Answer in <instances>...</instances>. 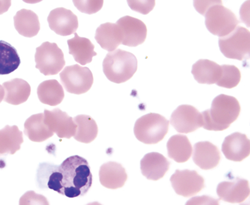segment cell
Wrapping results in <instances>:
<instances>
[{
    "instance_id": "6",
    "label": "cell",
    "mask_w": 250,
    "mask_h": 205,
    "mask_svg": "<svg viewBox=\"0 0 250 205\" xmlns=\"http://www.w3.org/2000/svg\"><path fill=\"white\" fill-rule=\"evenodd\" d=\"M36 68L43 75H54L65 66L64 54L57 44L44 42L36 49Z\"/></svg>"
},
{
    "instance_id": "8",
    "label": "cell",
    "mask_w": 250,
    "mask_h": 205,
    "mask_svg": "<svg viewBox=\"0 0 250 205\" xmlns=\"http://www.w3.org/2000/svg\"><path fill=\"white\" fill-rule=\"evenodd\" d=\"M60 80L67 92L80 95L88 92L93 86L92 72L88 68L76 64L67 66L60 74Z\"/></svg>"
},
{
    "instance_id": "17",
    "label": "cell",
    "mask_w": 250,
    "mask_h": 205,
    "mask_svg": "<svg viewBox=\"0 0 250 205\" xmlns=\"http://www.w3.org/2000/svg\"><path fill=\"white\" fill-rule=\"evenodd\" d=\"M221 159L217 146L209 141L198 142L194 145L193 160L194 162L204 170L215 168Z\"/></svg>"
},
{
    "instance_id": "33",
    "label": "cell",
    "mask_w": 250,
    "mask_h": 205,
    "mask_svg": "<svg viewBox=\"0 0 250 205\" xmlns=\"http://www.w3.org/2000/svg\"><path fill=\"white\" fill-rule=\"evenodd\" d=\"M131 10L143 15H147L153 10L155 0H127Z\"/></svg>"
},
{
    "instance_id": "4",
    "label": "cell",
    "mask_w": 250,
    "mask_h": 205,
    "mask_svg": "<svg viewBox=\"0 0 250 205\" xmlns=\"http://www.w3.org/2000/svg\"><path fill=\"white\" fill-rule=\"evenodd\" d=\"M169 122L159 114L149 113L135 122L134 134L138 141L155 144L162 141L168 133Z\"/></svg>"
},
{
    "instance_id": "20",
    "label": "cell",
    "mask_w": 250,
    "mask_h": 205,
    "mask_svg": "<svg viewBox=\"0 0 250 205\" xmlns=\"http://www.w3.org/2000/svg\"><path fill=\"white\" fill-rule=\"evenodd\" d=\"M95 38L102 48L110 52L122 44L123 33L117 23H106L97 29Z\"/></svg>"
},
{
    "instance_id": "32",
    "label": "cell",
    "mask_w": 250,
    "mask_h": 205,
    "mask_svg": "<svg viewBox=\"0 0 250 205\" xmlns=\"http://www.w3.org/2000/svg\"><path fill=\"white\" fill-rule=\"evenodd\" d=\"M73 2L80 12L92 15L101 10L104 0H73Z\"/></svg>"
},
{
    "instance_id": "5",
    "label": "cell",
    "mask_w": 250,
    "mask_h": 205,
    "mask_svg": "<svg viewBox=\"0 0 250 205\" xmlns=\"http://www.w3.org/2000/svg\"><path fill=\"white\" fill-rule=\"evenodd\" d=\"M218 43L221 52L229 59L243 61L249 58L250 33L243 26H236L229 34L220 37Z\"/></svg>"
},
{
    "instance_id": "16",
    "label": "cell",
    "mask_w": 250,
    "mask_h": 205,
    "mask_svg": "<svg viewBox=\"0 0 250 205\" xmlns=\"http://www.w3.org/2000/svg\"><path fill=\"white\" fill-rule=\"evenodd\" d=\"M170 162L158 153L146 154L140 162L142 175L147 179L158 181L168 171Z\"/></svg>"
},
{
    "instance_id": "21",
    "label": "cell",
    "mask_w": 250,
    "mask_h": 205,
    "mask_svg": "<svg viewBox=\"0 0 250 205\" xmlns=\"http://www.w3.org/2000/svg\"><path fill=\"white\" fill-rule=\"evenodd\" d=\"M222 72V67L207 59L199 60L192 67V74L196 81L202 84H216L220 79Z\"/></svg>"
},
{
    "instance_id": "12",
    "label": "cell",
    "mask_w": 250,
    "mask_h": 205,
    "mask_svg": "<svg viewBox=\"0 0 250 205\" xmlns=\"http://www.w3.org/2000/svg\"><path fill=\"white\" fill-rule=\"evenodd\" d=\"M47 20L51 30L61 36L72 35L78 28L77 15L64 8H55L51 11Z\"/></svg>"
},
{
    "instance_id": "27",
    "label": "cell",
    "mask_w": 250,
    "mask_h": 205,
    "mask_svg": "<svg viewBox=\"0 0 250 205\" xmlns=\"http://www.w3.org/2000/svg\"><path fill=\"white\" fill-rule=\"evenodd\" d=\"M23 141V132L17 126H6L0 130V155H14Z\"/></svg>"
},
{
    "instance_id": "11",
    "label": "cell",
    "mask_w": 250,
    "mask_h": 205,
    "mask_svg": "<svg viewBox=\"0 0 250 205\" xmlns=\"http://www.w3.org/2000/svg\"><path fill=\"white\" fill-rule=\"evenodd\" d=\"M44 122L52 132L57 134L60 138L70 139L77 133V125L68 114L60 109L53 111L44 110Z\"/></svg>"
},
{
    "instance_id": "23",
    "label": "cell",
    "mask_w": 250,
    "mask_h": 205,
    "mask_svg": "<svg viewBox=\"0 0 250 205\" xmlns=\"http://www.w3.org/2000/svg\"><path fill=\"white\" fill-rule=\"evenodd\" d=\"M4 101L17 106L28 99L31 93V87L27 82L21 79H14L4 82Z\"/></svg>"
},
{
    "instance_id": "31",
    "label": "cell",
    "mask_w": 250,
    "mask_h": 205,
    "mask_svg": "<svg viewBox=\"0 0 250 205\" xmlns=\"http://www.w3.org/2000/svg\"><path fill=\"white\" fill-rule=\"evenodd\" d=\"M222 72L220 80L216 82L217 86L227 89H232L237 86L241 80L240 70L234 66L223 65Z\"/></svg>"
},
{
    "instance_id": "1",
    "label": "cell",
    "mask_w": 250,
    "mask_h": 205,
    "mask_svg": "<svg viewBox=\"0 0 250 205\" xmlns=\"http://www.w3.org/2000/svg\"><path fill=\"white\" fill-rule=\"evenodd\" d=\"M62 175L63 195L73 198L83 197L92 185L90 165L84 158L75 155L67 158L60 166Z\"/></svg>"
},
{
    "instance_id": "15",
    "label": "cell",
    "mask_w": 250,
    "mask_h": 205,
    "mask_svg": "<svg viewBox=\"0 0 250 205\" xmlns=\"http://www.w3.org/2000/svg\"><path fill=\"white\" fill-rule=\"evenodd\" d=\"M222 150L227 159L242 161L250 155V141L244 134L234 133L225 138Z\"/></svg>"
},
{
    "instance_id": "28",
    "label": "cell",
    "mask_w": 250,
    "mask_h": 205,
    "mask_svg": "<svg viewBox=\"0 0 250 205\" xmlns=\"http://www.w3.org/2000/svg\"><path fill=\"white\" fill-rule=\"evenodd\" d=\"M37 94L40 102L51 106L60 104L64 97L63 88L55 79L42 82L37 89Z\"/></svg>"
},
{
    "instance_id": "26",
    "label": "cell",
    "mask_w": 250,
    "mask_h": 205,
    "mask_svg": "<svg viewBox=\"0 0 250 205\" xmlns=\"http://www.w3.org/2000/svg\"><path fill=\"white\" fill-rule=\"evenodd\" d=\"M167 146L169 158L176 162L179 163L187 162L191 157L193 149L186 136H173L169 138Z\"/></svg>"
},
{
    "instance_id": "38",
    "label": "cell",
    "mask_w": 250,
    "mask_h": 205,
    "mask_svg": "<svg viewBox=\"0 0 250 205\" xmlns=\"http://www.w3.org/2000/svg\"><path fill=\"white\" fill-rule=\"evenodd\" d=\"M23 1L26 3L35 4L40 3V2L43 1V0H23Z\"/></svg>"
},
{
    "instance_id": "34",
    "label": "cell",
    "mask_w": 250,
    "mask_h": 205,
    "mask_svg": "<svg viewBox=\"0 0 250 205\" xmlns=\"http://www.w3.org/2000/svg\"><path fill=\"white\" fill-rule=\"evenodd\" d=\"M49 203L43 195H37L30 191L23 195L20 200V205H48Z\"/></svg>"
},
{
    "instance_id": "18",
    "label": "cell",
    "mask_w": 250,
    "mask_h": 205,
    "mask_svg": "<svg viewBox=\"0 0 250 205\" xmlns=\"http://www.w3.org/2000/svg\"><path fill=\"white\" fill-rule=\"evenodd\" d=\"M62 180L60 166L47 162L40 164L37 174V181L40 188L51 189L62 195Z\"/></svg>"
},
{
    "instance_id": "2",
    "label": "cell",
    "mask_w": 250,
    "mask_h": 205,
    "mask_svg": "<svg viewBox=\"0 0 250 205\" xmlns=\"http://www.w3.org/2000/svg\"><path fill=\"white\" fill-rule=\"evenodd\" d=\"M240 104L235 97L220 94L212 102L210 109L202 113V128L208 131H224L238 119Z\"/></svg>"
},
{
    "instance_id": "3",
    "label": "cell",
    "mask_w": 250,
    "mask_h": 205,
    "mask_svg": "<svg viewBox=\"0 0 250 205\" xmlns=\"http://www.w3.org/2000/svg\"><path fill=\"white\" fill-rule=\"evenodd\" d=\"M137 58L126 51L117 49L106 55L103 62V70L107 79L116 84L128 81L137 72Z\"/></svg>"
},
{
    "instance_id": "14",
    "label": "cell",
    "mask_w": 250,
    "mask_h": 205,
    "mask_svg": "<svg viewBox=\"0 0 250 205\" xmlns=\"http://www.w3.org/2000/svg\"><path fill=\"white\" fill-rule=\"evenodd\" d=\"M216 192L220 200L240 204L249 197V182L247 180L236 178L229 182H223L218 185Z\"/></svg>"
},
{
    "instance_id": "7",
    "label": "cell",
    "mask_w": 250,
    "mask_h": 205,
    "mask_svg": "<svg viewBox=\"0 0 250 205\" xmlns=\"http://www.w3.org/2000/svg\"><path fill=\"white\" fill-rule=\"evenodd\" d=\"M205 17L208 30L219 37L229 34L240 23L236 15L222 4L212 6L205 13Z\"/></svg>"
},
{
    "instance_id": "24",
    "label": "cell",
    "mask_w": 250,
    "mask_h": 205,
    "mask_svg": "<svg viewBox=\"0 0 250 205\" xmlns=\"http://www.w3.org/2000/svg\"><path fill=\"white\" fill-rule=\"evenodd\" d=\"M16 30L22 36L35 37L40 30L39 18L33 11L22 9L14 17Z\"/></svg>"
},
{
    "instance_id": "10",
    "label": "cell",
    "mask_w": 250,
    "mask_h": 205,
    "mask_svg": "<svg viewBox=\"0 0 250 205\" xmlns=\"http://www.w3.org/2000/svg\"><path fill=\"white\" fill-rule=\"evenodd\" d=\"M170 123L178 133L194 132L202 128V114L195 107L182 105L172 113Z\"/></svg>"
},
{
    "instance_id": "36",
    "label": "cell",
    "mask_w": 250,
    "mask_h": 205,
    "mask_svg": "<svg viewBox=\"0 0 250 205\" xmlns=\"http://www.w3.org/2000/svg\"><path fill=\"white\" fill-rule=\"evenodd\" d=\"M12 5V0H0V15L8 12Z\"/></svg>"
},
{
    "instance_id": "37",
    "label": "cell",
    "mask_w": 250,
    "mask_h": 205,
    "mask_svg": "<svg viewBox=\"0 0 250 205\" xmlns=\"http://www.w3.org/2000/svg\"><path fill=\"white\" fill-rule=\"evenodd\" d=\"M4 89L3 87L0 85V103L3 101L4 97Z\"/></svg>"
},
{
    "instance_id": "35",
    "label": "cell",
    "mask_w": 250,
    "mask_h": 205,
    "mask_svg": "<svg viewBox=\"0 0 250 205\" xmlns=\"http://www.w3.org/2000/svg\"><path fill=\"white\" fill-rule=\"evenodd\" d=\"M222 3V0H193V6L196 12L203 16L212 6Z\"/></svg>"
},
{
    "instance_id": "22",
    "label": "cell",
    "mask_w": 250,
    "mask_h": 205,
    "mask_svg": "<svg viewBox=\"0 0 250 205\" xmlns=\"http://www.w3.org/2000/svg\"><path fill=\"white\" fill-rule=\"evenodd\" d=\"M69 53L78 64L84 66L92 62L93 57L97 55L94 51L95 46L88 39L78 36L75 33V37L68 40Z\"/></svg>"
},
{
    "instance_id": "19",
    "label": "cell",
    "mask_w": 250,
    "mask_h": 205,
    "mask_svg": "<svg viewBox=\"0 0 250 205\" xmlns=\"http://www.w3.org/2000/svg\"><path fill=\"white\" fill-rule=\"evenodd\" d=\"M100 182L106 188H122L128 179L126 170L122 165L116 162H108L100 167Z\"/></svg>"
},
{
    "instance_id": "13",
    "label": "cell",
    "mask_w": 250,
    "mask_h": 205,
    "mask_svg": "<svg viewBox=\"0 0 250 205\" xmlns=\"http://www.w3.org/2000/svg\"><path fill=\"white\" fill-rule=\"evenodd\" d=\"M117 24L123 33L122 45L133 47L144 43L146 39L147 28L140 20L125 16L118 20Z\"/></svg>"
},
{
    "instance_id": "29",
    "label": "cell",
    "mask_w": 250,
    "mask_h": 205,
    "mask_svg": "<svg viewBox=\"0 0 250 205\" xmlns=\"http://www.w3.org/2000/svg\"><path fill=\"white\" fill-rule=\"evenodd\" d=\"M74 121L77 125V130L74 138L77 141L88 144L97 137L98 128L97 122L90 115H79Z\"/></svg>"
},
{
    "instance_id": "9",
    "label": "cell",
    "mask_w": 250,
    "mask_h": 205,
    "mask_svg": "<svg viewBox=\"0 0 250 205\" xmlns=\"http://www.w3.org/2000/svg\"><path fill=\"white\" fill-rule=\"evenodd\" d=\"M172 187L177 195L190 197L200 192L205 187V180L196 171L177 169L171 176Z\"/></svg>"
},
{
    "instance_id": "30",
    "label": "cell",
    "mask_w": 250,
    "mask_h": 205,
    "mask_svg": "<svg viewBox=\"0 0 250 205\" xmlns=\"http://www.w3.org/2000/svg\"><path fill=\"white\" fill-rule=\"evenodd\" d=\"M20 63L17 49L7 42L0 41V75H8L14 72Z\"/></svg>"
},
{
    "instance_id": "25",
    "label": "cell",
    "mask_w": 250,
    "mask_h": 205,
    "mask_svg": "<svg viewBox=\"0 0 250 205\" xmlns=\"http://www.w3.org/2000/svg\"><path fill=\"white\" fill-rule=\"evenodd\" d=\"M24 126V134L33 142H43L54 135L44 123L43 113L31 115L26 119Z\"/></svg>"
}]
</instances>
